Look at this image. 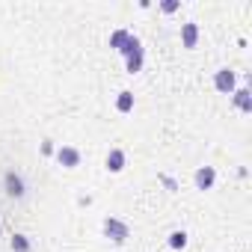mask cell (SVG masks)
Masks as SVG:
<instances>
[{"label": "cell", "mask_w": 252, "mask_h": 252, "mask_svg": "<svg viewBox=\"0 0 252 252\" xmlns=\"http://www.w3.org/2000/svg\"><path fill=\"white\" fill-rule=\"evenodd\" d=\"M104 237H110L113 243H125L131 237V228H128V222H122V220H116V217H107L104 220Z\"/></svg>", "instance_id": "obj_1"}, {"label": "cell", "mask_w": 252, "mask_h": 252, "mask_svg": "<svg viewBox=\"0 0 252 252\" xmlns=\"http://www.w3.org/2000/svg\"><path fill=\"white\" fill-rule=\"evenodd\" d=\"M214 86H217L222 95H231V92L237 89V74H234L231 68H220V71L214 74Z\"/></svg>", "instance_id": "obj_2"}, {"label": "cell", "mask_w": 252, "mask_h": 252, "mask_svg": "<svg viewBox=\"0 0 252 252\" xmlns=\"http://www.w3.org/2000/svg\"><path fill=\"white\" fill-rule=\"evenodd\" d=\"M54 155H57L60 166H65V169H77V166H80V152L71 149V146H63V149H57Z\"/></svg>", "instance_id": "obj_3"}, {"label": "cell", "mask_w": 252, "mask_h": 252, "mask_svg": "<svg viewBox=\"0 0 252 252\" xmlns=\"http://www.w3.org/2000/svg\"><path fill=\"white\" fill-rule=\"evenodd\" d=\"M214 181H217V169H214V166H199V169H196V175H193L196 190H211V187H214Z\"/></svg>", "instance_id": "obj_4"}, {"label": "cell", "mask_w": 252, "mask_h": 252, "mask_svg": "<svg viewBox=\"0 0 252 252\" xmlns=\"http://www.w3.org/2000/svg\"><path fill=\"white\" fill-rule=\"evenodd\" d=\"M181 45L184 48H196L199 45V27H196V21L181 24Z\"/></svg>", "instance_id": "obj_5"}, {"label": "cell", "mask_w": 252, "mask_h": 252, "mask_svg": "<svg viewBox=\"0 0 252 252\" xmlns=\"http://www.w3.org/2000/svg\"><path fill=\"white\" fill-rule=\"evenodd\" d=\"M231 98H234V107H237V110H243V113H252V92H249L246 86L234 89V92H231Z\"/></svg>", "instance_id": "obj_6"}, {"label": "cell", "mask_w": 252, "mask_h": 252, "mask_svg": "<svg viewBox=\"0 0 252 252\" xmlns=\"http://www.w3.org/2000/svg\"><path fill=\"white\" fill-rule=\"evenodd\" d=\"M125 163H128L125 152H122V149H110V155H107V169H110V172H122Z\"/></svg>", "instance_id": "obj_7"}, {"label": "cell", "mask_w": 252, "mask_h": 252, "mask_svg": "<svg viewBox=\"0 0 252 252\" xmlns=\"http://www.w3.org/2000/svg\"><path fill=\"white\" fill-rule=\"evenodd\" d=\"M116 110H119V113H131V110H134V92L122 89L119 98H116Z\"/></svg>", "instance_id": "obj_8"}, {"label": "cell", "mask_w": 252, "mask_h": 252, "mask_svg": "<svg viewBox=\"0 0 252 252\" xmlns=\"http://www.w3.org/2000/svg\"><path fill=\"white\" fill-rule=\"evenodd\" d=\"M128 39H131L128 30H113V33H110V48H116V51L122 54V48L128 45Z\"/></svg>", "instance_id": "obj_9"}, {"label": "cell", "mask_w": 252, "mask_h": 252, "mask_svg": "<svg viewBox=\"0 0 252 252\" xmlns=\"http://www.w3.org/2000/svg\"><path fill=\"white\" fill-rule=\"evenodd\" d=\"M143 57H146V54H143V48H137V51H131L128 57H125V60H128V71H131V74L143 68Z\"/></svg>", "instance_id": "obj_10"}, {"label": "cell", "mask_w": 252, "mask_h": 252, "mask_svg": "<svg viewBox=\"0 0 252 252\" xmlns=\"http://www.w3.org/2000/svg\"><path fill=\"white\" fill-rule=\"evenodd\" d=\"M6 184H9V196H24V184H21V178L18 175H6Z\"/></svg>", "instance_id": "obj_11"}, {"label": "cell", "mask_w": 252, "mask_h": 252, "mask_svg": "<svg viewBox=\"0 0 252 252\" xmlns=\"http://www.w3.org/2000/svg\"><path fill=\"white\" fill-rule=\"evenodd\" d=\"M9 246H12L15 252H30V240H27L24 234H12V240H9Z\"/></svg>", "instance_id": "obj_12"}, {"label": "cell", "mask_w": 252, "mask_h": 252, "mask_svg": "<svg viewBox=\"0 0 252 252\" xmlns=\"http://www.w3.org/2000/svg\"><path fill=\"white\" fill-rule=\"evenodd\" d=\"M169 246L172 249H184L187 246V231H172L169 234Z\"/></svg>", "instance_id": "obj_13"}, {"label": "cell", "mask_w": 252, "mask_h": 252, "mask_svg": "<svg viewBox=\"0 0 252 252\" xmlns=\"http://www.w3.org/2000/svg\"><path fill=\"white\" fill-rule=\"evenodd\" d=\"M178 6H181L178 0H163V3H160V9H163V12H175Z\"/></svg>", "instance_id": "obj_14"}, {"label": "cell", "mask_w": 252, "mask_h": 252, "mask_svg": "<svg viewBox=\"0 0 252 252\" xmlns=\"http://www.w3.org/2000/svg\"><path fill=\"white\" fill-rule=\"evenodd\" d=\"M160 181H163V184H166V190H172V193H175V190H178V184H175V181H172V178H166V175H160Z\"/></svg>", "instance_id": "obj_15"}, {"label": "cell", "mask_w": 252, "mask_h": 252, "mask_svg": "<svg viewBox=\"0 0 252 252\" xmlns=\"http://www.w3.org/2000/svg\"><path fill=\"white\" fill-rule=\"evenodd\" d=\"M42 155H54V143H51V140L42 143Z\"/></svg>", "instance_id": "obj_16"}]
</instances>
